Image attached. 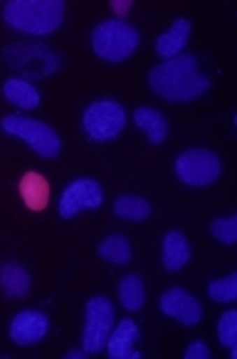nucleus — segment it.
Returning <instances> with one entry per match:
<instances>
[{
	"label": "nucleus",
	"instance_id": "6ab92c4d",
	"mask_svg": "<svg viewBox=\"0 0 237 359\" xmlns=\"http://www.w3.org/2000/svg\"><path fill=\"white\" fill-rule=\"evenodd\" d=\"M119 302L127 312H138L146 305V285H143L141 275H124L122 283H119Z\"/></svg>",
	"mask_w": 237,
	"mask_h": 359
},
{
	"label": "nucleus",
	"instance_id": "f3484780",
	"mask_svg": "<svg viewBox=\"0 0 237 359\" xmlns=\"http://www.w3.org/2000/svg\"><path fill=\"white\" fill-rule=\"evenodd\" d=\"M134 124L136 129H141L146 134V139L153 144V147H161L168 137V122H166V116L161 114L158 109L153 107H138L134 111Z\"/></svg>",
	"mask_w": 237,
	"mask_h": 359
},
{
	"label": "nucleus",
	"instance_id": "aec40b11",
	"mask_svg": "<svg viewBox=\"0 0 237 359\" xmlns=\"http://www.w3.org/2000/svg\"><path fill=\"white\" fill-rule=\"evenodd\" d=\"M99 258L109 265H129L131 263V245H129L127 236L124 233H111L96 248Z\"/></svg>",
	"mask_w": 237,
	"mask_h": 359
},
{
	"label": "nucleus",
	"instance_id": "6e6552de",
	"mask_svg": "<svg viewBox=\"0 0 237 359\" xmlns=\"http://www.w3.org/2000/svg\"><path fill=\"white\" fill-rule=\"evenodd\" d=\"M116 323V310L104 295H94L85 305V327H82V349L87 354L104 352L106 339Z\"/></svg>",
	"mask_w": 237,
	"mask_h": 359
},
{
	"label": "nucleus",
	"instance_id": "7ed1b4c3",
	"mask_svg": "<svg viewBox=\"0 0 237 359\" xmlns=\"http://www.w3.org/2000/svg\"><path fill=\"white\" fill-rule=\"evenodd\" d=\"M92 53L109 65H122L141 45V32L124 20H104L89 35Z\"/></svg>",
	"mask_w": 237,
	"mask_h": 359
},
{
	"label": "nucleus",
	"instance_id": "f03ea898",
	"mask_svg": "<svg viewBox=\"0 0 237 359\" xmlns=\"http://www.w3.org/2000/svg\"><path fill=\"white\" fill-rule=\"evenodd\" d=\"M64 11L62 0H10L3 8V20L22 35L45 37L62 27Z\"/></svg>",
	"mask_w": 237,
	"mask_h": 359
},
{
	"label": "nucleus",
	"instance_id": "0eeeda50",
	"mask_svg": "<svg viewBox=\"0 0 237 359\" xmlns=\"http://www.w3.org/2000/svg\"><path fill=\"white\" fill-rule=\"evenodd\" d=\"M173 171L178 181H183L190 189H206L220 179L222 161L210 149H188L175 156Z\"/></svg>",
	"mask_w": 237,
	"mask_h": 359
},
{
	"label": "nucleus",
	"instance_id": "393cba45",
	"mask_svg": "<svg viewBox=\"0 0 237 359\" xmlns=\"http://www.w3.org/2000/svg\"><path fill=\"white\" fill-rule=\"evenodd\" d=\"M183 357L185 359H210V349H208V344L195 339V342H190L188 347H185Z\"/></svg>",
	"mask_w": 237,
	"mask_h": 359
},
{
	"label": "nucleus",
	"instance_id": "2eb2a0df",
	"mask_svg": "<svg viewBox=\"0 0 237 359\" xmlns=\"http://www.w3.org/2000/svg\"><path fill=\"white\" fill-rule=\"evenodd\" d=\"M190 260V243L185 233L180 231H168L161 241V265L168 273H178L188 265Z\"/></svg>",
	"mask_w": 237,
	"mask_h": 359
},
{
	"label": "nucleus",
	"instance_id": "423d86ee",
	"mask_svg": "<svg viewBox=\"0 0 237 359\" xmlns=\"http://www.w3.org/2000/svg\"><path fill=\"white\" fill-rule=\"evenodd\" d=\"M127 127V111L114 100H96L82 111V132L89 142H114Z\"/></svg>",
	"mask_w": 237,
	"mask_h": 359
},
{
	"label": "nucleus",
	"instance_id": "b1692460",
	"mask_svg": "<svg viewBox=\"0 0 237 359\" xmlns=\"http://www.w3.org/2000/svg\"><path fill=\"white\" fill-rule=\"evenodd\" d=\"M210 236L222 245L237 243V216H222L210 223Z\"/></svg>",
	"mask_w": 237,
	"mask_h": 359
},
{
	"label": "nucleus",
	"instance_id": "a878e982",
	"mask_svg": "<svg viewBox=\"0 0 237 359\" xmlns=\"http://www.w3.org/2000/svg\"><path fill=\"white\" fill-rule=\"evenodd\" d=\"M111 11L119 15V20H124V15L131 11V0H111Z\"/></svg>",
	"mask_w": 237,
	"mask_h": 359
},
{
	"label": "nucleus",
	"instance_id": "4be33fe9",
	"mask_svg": "<svg viewBox=\"0 0 237 359\" xmlns=\"http://www.w3.org/2000/svg\"><path fill=\"white\" fill-rule=\"evenodd\" d=\"M217 339L230 349V357L237 359V310H227L217 320Z\"/></svg>",
	"mask_w": 237,
	"mask_h": 359
},
{
	"label": "nucleus",
	"instance_id": "f257e3e1",
	"mask_svg": "<svg viewBox=\"0 0 237 359\" xmlns=\"http://www.w3.org/2000/svg\"><path fill=\"white\" fill-rule=\"evenodd\" d=\"M148 87L168 104H188L210 90V77L201 72L195 55H178L148 72Z\"/></svg>",
	"mask_w": 237,
	"mask_h": 359
},
{
	"label": "nucleus",
	"instance_id": "39448f33",
	"mask_svg": "<svg viewBox=\"0 0 237 359\" xmlns=\"http://www.w3.org/2000/svg\"><path fill=\"white\" fill-rule=\"evenodd\" d=\"M3 60L10 69L20 72V77H48L57 72L62 60L55 50L43 43H13L3 50Z\"/></svg>",
	"mask_w": 237,
	"mask_h": 359
},
{
	"label": "nucleus",
	"instance_id": "f8f14e48",
	"mask_svg": "<svg viewBox=\"0 0 237 359\" xmlns=\"http://www.w3.org/2000/svg\"><path fill=\"white\" fill-rule=\"evenodd\" d=\"M138 342V325L131 317H124L114 323L109 339H106V354L111 359H141V352H134V344Z\"/></svg>",
	"mask_w": 237,
	"mask_h": 359
},
{
	"label": "nucleus",
	"instance_id": "412c9836",
	"mask_svg": "<svg viewBox=\"0 0 237 359\" xmlns=\"http://www.w3.org/2000/svg\"><path fill=\"white\" fill-rule=\"evenodd\" d=\"M114 213L122 221L129 223H141L151 216V203L141 196H134V194H122L114 198Z\"/></svg>",
	"mask_w": 237,
	"mask_h": 359
},
{
	"label": "nucleus",
	"instance_id": "1a4fd4ad",
	"mask_svg": "<svg viewBox=\"0 0 237 359\" xmlns=\"http://www.w3.org/2000/svg\"><path fill=\"white\" fill-rule=\"evenodd\" d=\"M104 203V191L94 179H74L67 189L59 194L57 213L62 221H72L74 216L85 211H96Z\"/></svg>",
	"mask_w": 237,
	"mask_h": 359
},
{
	"label": "nucleus",
	"instance_id": "9d476101",
	"mask_svg": "<svg viewBox=\"0 0 237 359\" xmlns=\"http://www.w3.org/2000/svg\"><path fill=\"white\" fill-rule=\"evenodd\" d=\"M158 307H161V312H164L166 317L175 320V323L183 325V327H195V325H201V320H203L201 302L195 300L188 290H183V287H171V290H166L164 295L158 297Z\"/></svg>",
	"mask_w": 237,
	"mask_h": 359
},
{
	"label": "nucleus",
	"instance_id": "20e7f679",
	"mask_svg": "<svg viewBox=\"0 0 237 359\" xmlns=\"http://www.w3.org/2000/svg\"><path fill=\"white\" fill-rule=\"evenodd\" d=\"M0 129L10 137H17L20 142H25L37 156L43 158H55L62 151V139L55 132L50 124L32 119L25 114H6L0 119Z\"/></svg>",
	"mask_w": 237,
	"mask_h": 359
},
{
	"label": "nucleus",
	"instance_id": "a211bd4d",
	"mask_svg": "<svg viewBox=\"0 0 237 359\" xmlns=\"http://www.w3.org/2000/svg\"><path fill=\"white\" fill-rule=\"evenodd\" d=\"M3 97H6V102L20 107V109H37V107H40V102H43L40 90H37L32 82H27V79H22V77L6 79V82H3Z\"/></svg>",
	"mask_w": 237,
	"mask_h": 359
},
{
	"label": "nucleus",
	"instance_id": "dca6fc26",
	"mask_svg": "<svg viewBox=\"0 0 237 359\" xmlns=\"http://www.w3.org/2000/svg\"><path fill=\"white\" fill-rule=\"evenodd\" d=\"M188 37H190V20L188 18H175L173 25L156 37L153 48H156V53L164 60H173L178 55H183V48L188 45Z\"/></svg>",
	"mask_w": 237,
	"mask_h": 359
},
{
	"label": "nucleus",
	"instance_id": "4468645a",
	"mask_svg": "<svg viewBox=\"0 0 237 359\" xmlns=\"http://www.w3.org/2000/svg\"><path fill=\"white\" fill-rule=\"evenodd\" d=\"M0 290L8 300H25L32 290V278L20 263L8 260L0 265Z\"/></svg>",
	"mask_w": 237,
	"mask_h": 359
},
{
	"label": "nucleus",
	"instance_id": "5701e85b",
	"mask_svg": "<svg viewBox=\"0 0 237 359\" xmlns=\"http://www.w3.org/2000/svg\"><path fill=\"white\" fill-rule=\"evenodd\" d=\"M208 297L213 302H222V305H230V302L237 300V273H230L225 278H217V280H210L208 285Z\"/></svg>",
	"mask_w": 237,
	"mask_h": 359
},
{
	"label": "nucleus",
	"instance_id": "bb28decb",
	"mask_svg": "<svg viewBox=\"0 0 237 359\" xmlns=\"http://www.w3.org/2000/svg\"><path fill=\"white\" fill-rule=\"evenodd\" d=\"M87 357H89V354H87L82 347H74V349H69V352L64 354V359H87Z\"/></svg>",
	"mask_w": 237,
	"mask_h": 359
},
{
	"label": "nucleus",
	"instance_id": "ddd939ff",
	"mask_svg": "<svg viewBox=\"0 0 237 359\" xmlns=\"http://www.w3.org/2000/svg\"><path fill=\"white\" fill-rule=\"evenodd\" d=\"M17 194H20L22 203H25L30 211L40 213L50 206V181L45 179L40 171H25L17 181Z\"/></svg>",
	"mask_w": 237,
	"mask_h": 359
},
{
	"label": "nucleus",
	"instance_id": "9b49d317",
	"mask_svg": "<svg viewBox=\"0 0 237 359\" xmlns=\"http://www.w3.org/2000/svg\"><path fill=\"white\" fill-rule=\"evenodd\" d=\"M48 330H50V320L45 312L20 310L17 315H13L8 334H10V342L17 344V347H32V344L43 342Z\"/></svg>",
	"mask_w": 237,
	"mask_h": 359
}]
</instances>
